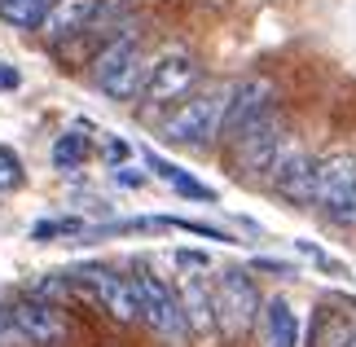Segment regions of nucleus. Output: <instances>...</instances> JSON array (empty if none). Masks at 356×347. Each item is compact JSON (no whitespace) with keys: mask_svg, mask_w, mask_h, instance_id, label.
I'll return each mask as SVG.
<instances>
[{"mask_svg":"<svg viewBox=\"0 0 356 347\" xmlns=\"http://www.w3.org/2000/svg\"><path fill=\"white\" fill-rule=\"evenodd\" d=\"M97 5L102 0H53L44 22H40V35L49 45H62V40H75L84 35L92 22H97Z\"/></svg>","mask_w":356,"mask_h":347,"instance_id":"11","label":"nucleus"},{"mask_svg":"<svg viewBox=\"0 0 356 347\" xmlns=\"http://www.w3.org/2000/svg\"><path fill=\"white\" fill-rule=\"evenodd\" d=\"M132 290H136V312H141V321L154 330V334H163L168 343H185L189 339V316L181 308V295H176L159 273L136 268Z\"/></svg>","mask_w":356,"mask_h":347,"instance_id":"3","label":"nucleus"},{"mask_svg":"<svg viewBox=\"0 0 356 347\" xmlns=\"http://www.w3.org/2000/svg\"><path fill=\"white\" fill-rule=\"evenodd\" d=\"M264 339L268 347H299V312L291 308V299L273 295L264 303Z\"/></svg>","mask_w":356,"mask_h":347,"instance_id":"13","label":"nucleus"},{"mask_svg":"<svg viewBox=\"0 0 356 347\" xmlns=\"http://www.w3.org/2000/svg\"><path fill=\"white\" fill-rule=\"evenodd\" d=\"M128 154H132V145L123 141V136H111V141H106V159H111L115 168H123V163H128Z\"/></svg>","mask_w":356,"mask_h":347,"instance_id":"23","label":"nucleus"},{"mask_svg":"<svg viewBox=\"0 0 356 347\" xmlns=\"http://www.w3.org/2000/svg\"><path fill=\"white\" fill-rule=\"evenodd\" d=\"M115 185H128V189H141L145 185V176L136 172V168H115Z\"/></svg>","mask_w":356,"mask_h":347,"instance_id":"25","label":"nucleus"},{"mask_svg":"<svg viewBox=\"0 0 356 347\" xmlns=\"http://www.w3.org/2000/svg\"><path fill=\"white\" fill-rule=\"evenodd\" d=\"M255 273H273V277H295V264H286V259H255Z\"/></svg>","mask_w":356,"mask_h":347,"instance_id":"24","label":"nucleus"},{"mask_svg":"<svg viewBox=\"0 0 356 347\" xmlns=\"http://www.w3.org/2000/svg\"><path fill=\"white\" fill-rule=\"evenodd\" d=\"M0 343H22L18 339V330H13V321H9V312L0 308Z\"/></svg>","mask_w":356,"mask_h":347,"instance_id":"26","label":"nucleus"},{"mask_svg":"<svg viewBox=\"0 0 356 347\" xmlns=\"http://www.w3.org/2000/svg\"><path fill=\"white\" fill-rule=\"evenodd\" d=\"M53 0H0V22L13 31H40Z\"/></svg>","mask_w":356,"mask_h":347,"instance_id":"17","label":"nucleus"},{"mask_svg":"<svg viewBox=\"0 0 356 347\" xmlns=\"http://www.w3.org/2000/svg\"><path fill=\"white\" fill-rule=\"evenodd\" d=\"M312 207L339 229H356V154L330 150L312 172Z\"/></svg>","mask_w":356,"mask_h":347,"instance_id":"1","label":"nucleus"},{"mask_svg":"<svg viewBox=\"0 0 356 347\" xmlns=\"http://www.w3.org/2000/svg\"><path fill=\"white\" fill-rule=\"evenodd\" d=\"M79 282H84L88 290H92V299L102 303L106 312H111V321H119V325H132L136 316V290H132V277H119L115 268H97V264H92V268H79L75 273Z\"/></svg>","mask_w":356,"mask_h":347,"instance_id":"10","label":"nucleus"},{"mask_svg":"<svg viewBox=\"0 0 356 347\" xmlns=\"http://www.w3.org/2000/svg\"><path fill=\"white\" fill-rule=\"evenodd\" d=\"M181 308L189 316V330H211L216 325V312H211V290L202 277H185V295H181Z\"/></svg>","mask_w":356,"mask_h":347,"instance_id":"14","label":"nucleus"},{"mask_svg":"<svg viewBox=\"0 0 356 347\" xmlns=\"http://www.w3.org/2000/svg\"><path fill=\"white\" fill-rule=\"evenodd\" d=\"M176 259H181L185 268H207V255L202 251H176Z\"/></svg>","mask_w":356,"mask_h":347,"instance_id":"27","label":"nucleus"},{"mask_svg":"<svg viewBox=\"0 0 356 347\" xmlns=\"http://www.w3.org/2000/svg\"><path fill=\"white\" fill-rule=\"evenodd\" d=\"M202 79V66L194 53H185V49H172V53H163V58H154L145 66V79H141V102L149 106H176V102H185L189 88H194Z\"/></svg>","mask_w":356,"mask_h":347,"instance_id":"5","label":"nucleus"},{"mask_svg":"<svg viewBox=\"0 0 356 347\" xmlns=\"http://www.w3.org/2000/svg\"><path fill=\"white\" fill-rule=\"evenodd\" d=\"M9 321L18 330V339L26 347H66L71 343V321L58 303H40V299H22L9 308Z\"/></svg>","mask_w":356,"mask_h":347,"instance_id":"7","label":"nucleus"},{"mask_svg":"<svg viewBox=\"0 0 356 347\" xmlns=\"http://www.w3.org/2000/svg\"><path fill=\"white\" fill-rule=\"evenodd\" d=\"M352 330L356 321L339 308H321L317 312V334H312V347H352Z\"/></svg>","mask_w":356,"mask_h":347,"instance_id":"15","label":"nucleus"},{"mask_svg":"<svg viewBox=\"0 0 356 347\" xmlns=\"http://www.w3.org/2000/svg\"><path fill=\"white\" fill-rule=\"evenodd\" d=\"M352 347H356V330H352Z\"/></svg>","mask_w":356,"mask_h":347,"instance_id":"29","label":"nucleus"},{"mask_svg":"<svg viewBox=\"0 0 356 347\" xmlns=\"http://www.w3.org/2000/svg\"><path fill=\"white\" fill-rule=\"evenodd\" d=\"M211 312L216 325L225 330L229 339H246L259 316V290L242 268H225L211 286Z\"/></svg>","mask_w":356,"mask_h":347,"instance_id":"4","label":"nucleus"},{"mask_svg":"<svg viewBox=\"0 0 356 347\" xmlns=\"http://www.w3.org/2000/svg\"><path fill=\"white\" fill-rule=\"evenodd\" d=\"M49 159H53V168H58V172H75V168H84V159H88V136L79 132V128L62 132L58 141H53Z\"/></svg>","mask_w":356,"mask_h":347,"instance_id":"18","label":"nucleus"},{"mask_svg":"<svg viewBox=\"0 0 356 347\" xmlns=\"http://www.w3.org/2000/svg\"><path fill=\"white\" fill-rule=\"evenodd\" d=\"M18 84H22V75L13 71V66H0V88L9 92V88H18Z\"/></svg>","mask_w":356,"mask_h":347,"instance_id":"28","label":"nucleus"},{"mask_svg":"<svg viewBox=\"0 0 356 347\" xmlns=\"http://www.w3.org/2000/svg\"><path fill=\"white\" fill-rule=\"evenodd\" d=\"M312 172H317V159H312L299 141L286 136L277 145V154H273V163H268L264 180L286 207H312Z\"/></svg>","mask_w":356,"mask_h":347,"instance_id":"6","label":"nucleus"},{"mask_svg":"<svg viewBox=\"0 0 356 347\" xmlns=\"http://www.w3.org/2000/svg\"><path fill=\"white\" fill-rule=\"evenodd\" d=\"M282 141H286L282 119H277V115H264L259 123H251L246 132L234 136V168H238L246 180H259V176L268 172V163H273V154H277Z\"/></svg>","mask_w":356,"mask_h":347,"instance_id":"9","label":"nucleus"},{"mask_svg":"<svg viewBox=\"0 0 356 347\" xmlns=\"http://www.w3.org/2000/svg\"><path fill=\"white\" fill-rule=\"evenodd\" d=\"M66 233H84V220H40L31 229V238L49 242V238H66Z\"/></svg>","mask_w":356,"mask_h":347,"instance_id":"21","label":"nucleus"},{"mask_svg":"<svg viewBox=\"0 0 356 347\" xmlns=\"http://www.w3.org/2000/svg\"><path fill=\"white\" fill-rule=\"evenodd\" d=\"M62 295H66V282H62V277H44V282H35V286H31V295H26V299L53 303V299H62Z\"/></svg>","mask_w":356,"mask_h":347,"instance_id":"22","label":"nucleus"},{"mask_svg":"<svg viewBox=\"0 0 356 347\" xmlns=\"http://www.w3.org/2000/svg\"><path fill=\"white\" fill-rule=\"evenodd\" d=\"M149 172H154L159 180H168V185L176 189V193H185V198H198V202H216V189H207L202 180H194V176H185L181 168H172L168 159H159L154 150H149Z\"/></svg>","mask_w":356,"mask_h":347,"instance_id":"16","label":"nucleus"},{"mask_svg":"<svg viewBox=\"0 0 356 347\" xmlns=\"http://www.w3.org/2000/svg\"><path fill=\"white\" fill-rule=\"evenodd\" d=\"M141 79H145V62L136 58V62H128L119 75H111V79H102V92L111 97V102H132V97H141Z\"/></svg>","mask_w":356,"mask_h":347,"instance_id":"19","label":"nucleus"},{"mask_svg":"<svg viewBox=\"0 0 356 347\" xmlns=\"http://www.w3.org/2000/svg\"><path fill=\"white\" fill-rule=\"evenodd\" d=\"M220 110H225V88L176 102L159 119V136L176 150H207L211 141H220Z\"/></svg>","mask_w":356,"mask_h":347,"instance_id":"2","label":"nucleus"},{"mask_svg":"<svg viewBox=\"0 0 356 347\" xmlns=\"http://www.w3.org/2000/svg\"><path fill=\"white\" fill-rule=\"evenodd\" d=\"M18 185H22V159L9 145H0V193H9Z\"/></svg>","mask_w":356,"mask_h":347,"instance_id":"20","label":"nucleus"},{"mask_svg":"<svg viewBox=\"0 0 356 347\" xmlns=\"http://www.w3.org/2000/svg\"><path fill=\"white\" fill-rule=\"evenodd\" d=\"M141 58V35L136 31H123V35H115V40H106V49L92 58V66H88V75H92V84H102V79H111V75H119L128 62H136Z\"/></svg>","mask_w":356,"mask_h":347,"instance_id":"12","label":"nucleus"},{"mask_svg":"<svg viewBox=\"0 0 356 347\" xmlns=\"http://www.w3.org/2000/svg\"><path fill=\"white\" fill-rule=\"evenodd\" d=\"M273 84L268 79H238L234 88H225V110H220V136L234 141L238 132H246L251 123L273 115Z\"/></svg>","mask_w":356,"mask_h":347,"instance_id":"8","label":"nucleus"}]
</instances>
